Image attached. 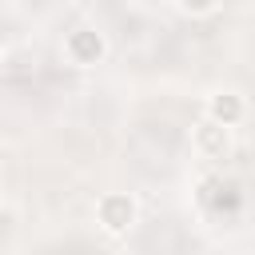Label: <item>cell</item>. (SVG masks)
I'll return each mask as SVG.
<instances>
[{
  "label": "cell",
  "mask_w": 255,
  "mask_h": 255,
  "mask_svg": "<svg viewBox=\"0 0 255 255\" xmlns=\"http://www.w3.org/2000/svg\"><path fill=\"white\" fill-rule=\"evenodd\" d=\"M199 203L211 211V215H235L243 207V191L235 179H223V175H211L199 183Z\"/></svg>",
  "instance_id": "obj_1"
},
{
  "label": "cell",
  "mask_w": 255,
  "mask_h": 255,
  "mask_svg": "<svg viewBox=\"0 0 255 255\" xmlns=\"http://www.w3.org/2000/svg\"><path fill=\"white\" fill-rule=\"evenodd\" d=\"M64 52H68V60H72V64L88 68V64H100V60H104L108 44H104V36H100L96 28H76V32H68Z\"/></svg>",
  "instance_id": "obj_2"
},
{
  "label": "cell",
  "mask_w": 255,
  "mask_h": 255,
  "mask_svg": "<svg viewBox=\"0 0 255 255\" xmlns=\"http://www.w3.org/2000/svg\"><path fill=\"white\" fill-rule=\"evenodd\" d=\"M191 143H195V151L203 155V159H223L227 151H231V135H227V124H219V120H203V124H195V131H191Z\"/></svg>",
  "instance_id": "obj_3"
},
{
  "label": "cell",
  "mask_w": 255,
  "mask_h": 255,
  "mask_svg": "<svg viewBox=\"0 0 255 255\" xmlns=\"http://www.w3.org/2000/svg\"><path fill=\"white\" fill-rule=\"evenodd\" d=\"M100 223H104V231H112V235L128 231V227L135 223V203H131L128 195H120V191L104 195V199H100Z\"/></svg>",
  "instance_id": "obj_4"
},
{
  "label": "cell",
  "mask_w": 255,
  "mask_h": 255,
  "mask_svg": "<svg viewBox=\"0 0 255 255\" xmlns=\"http://www.w3.org/2000/svg\"><path fill=\"white\" fill-rule=\"evenodd\" d=\"M207 116L231 128V124H239V120H243V100H239L235 92H215V96H211V104H207Z\"/></svg>",
  "instance_id": "obj_5"
},
{
  "label": "cell",
  "mask_w": 255,
  "mask_h": 255,
  "mask_svg": "<svg viewBox=\"0 0 255 255\" xmlns=\"http://www.w3.org/2000/svg\"><path fill=\"white\" fill-rule=\"evenodd\" d=\"M179 8H183V12H191V16H203V12H211V8H215V0H179Z\"/></svg>",
  "instance_id": "obj_6"
}]
</instances>
